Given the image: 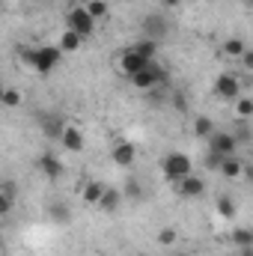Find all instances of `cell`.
<instances>
[{
    "label": "cell",
    "mask_w": 253,
    "mask_h": 256,
    "mask_svg": "<svg viewBox=\"0 0 253 256\" xmlns=\"http://www.w3.org/2000/svg\"><path fill=\"white\" fill-rule=\"evenodd\" d=\"M161 173H164L167 182L179 185L182 179L194 176V164H190V158L185 152H167V155L161 158Z\"/></svg>",
    "instance_id": "6da1fadb"
},
{
    "label": "cell",
    "mask_w": 253,
    "mask_h": 256,
    "mask_svg": "<svg viewBox=\"0 0 253 256\" xmlns=\"http://www.w3.org/2000/svg\"><path fill=\"white\" fill-rule=\"evenodd\" d=\"M66 27L74 30L80 39H90V36L96 33V18L86 12V6H68V12H66Z\"/></svg>",
    "instance_id": "7a4b0ae2"
},
{
    "label": "cell",
    "mask_w": 253,
    "mask_h": 256,
    "mask_svg": "<svg viewBox=\"0 0 253 256\" xmlns=\"http://www.w3.org/2000/svg\"><path fill=\"white\" fill-rule=\"evenodd\" d=\"M128 80H131V86H134V90H140V92H152L155 86H161V84L167 80V72H164L158 63H149L143 72L131 74Z\"/></svg>",
    "instance_id": "3957f363"
},
{
    "label": "cell",
    "mask_w": 253,
    "mask_h": 256,
    "mask_svg": "<svg viewBox=\"0 0 253 256\" xmlns=\"http://www.w3.org/2000/svg\"><path fill=\"white\" fill-rule=\"evenodd\" d=\"M63 48L60 45H42V48H36V74H42V78H48L57 66H60V60H63Z\"/></svg>",
    "instance_id": "277c9868"
},
{
    "label": "cell",
    "mask_w": 253,
    "mask_h": 256,
    "mask_svg": "<svg viewBox=\"0 0 253 256\" xmlns=\"http://www.w3.org/2000/svg\"><path fill=\"white\" fill-rule=\"evenodd\" d=\"M214 96L224 98V102H238V98H242V80H238V74L220 72V74L214 78Z\"/></svg>",
    "instance_id": "5b68a950"
},
{
    "label": "cell",
    "mask_w": 253,
    "mask_h": 256,
    "mask_svg": "<svg viewBox=\"0 0 253 256\" xmlns=\"http://www.w3.org/2000/svg\"><path fill=\"white\" fill-rule=\"evenodd\" d=\"M140 33H143V39L161 42V39L170 33V21H167L164 15H158V12H149V15H143V21H140Z\"/></svg>",
    "instance_id": "8992f818"
},
{
    "label": "cell",
    "mask_w": 253,
    "mask_h": 256,
    "mask_svg": "<svg viewBox=\"0 0 253 256\" xmlns=\"http://www.w3.org/2000/svg\"><path fill=\"white\" fill-rule=\"evenodd\" d=\"M149 63H155V60H149L146 54H140L137 48H126L122 54H120V72H126L128 78L131 74H137V72H143Z\"/></svg>",
    "instance_id": "52a82bcc"
},
{
    "label": "cell",
    "mask_w": 253,
    "mask_h": 256,
    "mask_svg": "<svg viewBox=\"0 0 253 256\" xmlns=\"http://www.w3.org/2000/svg\"><path fill=\"white\" fill-rule=\"evenodd\" d=\"M208 149L230 158V155H238V140L232 137V131H214L208 137Z\"/></svg>",
    "instance_id": "ba28073f"
},
{
    "label": "cell",
    "mask_w": 253,
    "mask_h": 256,
    "mask_svg": "<svg viewBox=\"0 0 253 256\" xmlns=\"http://www.w3.org/2000/svg\"><path fill=\"white\" fill-rule=\"evenodd\" d=\"M134 158H137L134 143H128V140H116V143H114V149H110V161H114V167L128 170V167L134 164Z\"/></svg>",
    "instance_id": "9c48e42d"
},
{
    "label": "cell",
    "mask_w": 253,
    "mask_h": 256,
    "mask_svg": "<svg viewBox=\"0 0 253 256\" xmlns=\"http://www.w3.org/2000/svg\"><path fill=\"white\" fill-rule=\"evenodd\" d=\"M39 173H42L48 182H57V179H63L66 167L54 152H42V155H39Z\"/></svg>",
    "instance_id": "30bf717a"
},
{
    "label": "cell",
    "mask_w": 253,
    "mask_h": 256,
    "mask_svg": "<svg viewBox=\"0 0 253 256\" xmlns=\"http://www.w3.org/2000/svg\"><path fill=\"white\" fill-rule=\"evenodd\" d=\"M176 194H179L182 200H200V196L206 194V179H202V176H188V179H182V182L176 185Z\"/></svg>",
    "instance_id": "8fae6325"
},
{
    "label": "cell",
    "mask_w": 253,
    "mask_h": 256,
    "mask_svg": "<svg viewBox=\"0 0 253 256\" xmlns=\"http://www.w3.org/2000/svg\"><path fill=\"white\" fill-rule=\"evenodd\" d=\"M104 194H108V185H104V182L90 179V182H84V188H80V200H84L86 206H98V202L104 200Z\"/></svg>",
    "instance_id": "7c38bea8"
},
{
    "label": "cell",
    "mask_w": 253,
    "mask_h": 256,
    "mask_svg": "<svg viewBox=\"0 0 253 256\" xmlns=\"http://www.w3.org/2000/svg\"><path fill=\"white\" fill-rule=\"evenodd\" d=\"M60 143H63V149L66 152H84V146H86V140H84V131L78 126H66L63 131V137H60Z\"/></svg>",
    "instance_id": "4fadbf2b"
},
{
    "label": "cell",
    "mask_w": 253,
    "mask_h": 256,
    "mask_svg": "<svg viewBox=\"0 0 253 256\" xmlns=\"http://www.w3.org/2000/svg\"><path fill=\"white\" fill-rule=\"evenodd\" d=\"M45 212H48V220H51V224H57V226H63V224L72 220V208L66 206L63 200H51Z\"/></svg>",
    "instance_id": "5bb4252c"
},
{
    "label": "cell",
    "mask_w": 253,
    "mask_h": 256,
    "mask_svg": "<svg viewBox=\"0 0 253 256\" xmlns=\"http://www.w3.org/2000/svg\"><path fill=\"white\" fill-rule=\"evenodd\" d=\"M244 51H248V42H244L242 36H230V39L220 45V54H224L226 60H242Z\"/></svg>",
    "instance_id": "9a60e30c"
},
{
    "label": "cell",
    "mask_w": 253,
    "mask_h": 256,
    "mask_svg": "<svg viewBox=\"0 0 253 256\" xmlns=\"http://www.w3.org/2000/svg\"><path fill=\"white\" fill-rule=\"evenodd\" d=\"M244 167H248V164H244L238 155H230V158L224 161V167H220V176H224V179H242V176H244Z\"/></svg>",
    "instance_id": "2e32d148"
},
{
    "label": "cell",
    "mask_w": 253,
    "mask_h": 256,
    "mask_svg": "<svg viewBox=\"0 0 253 256\" xmlns=\"http://www.w3.org/2000/svg\"><path fill=\"white\" fill-rule=\"evenodd\" d=\"M12 206H15V185L3 182V188H0V218H9Z\"/></svg>",
    "instance_id": "e0dca14e"
},
{
    "label": "cell",
    "mask_w": 253,
    "mask_h": 256,
    "mask_svg": "<svg viewBox=\"0 0 253 256\" xmlns=\"http://www.w3.org/2000/svg\"><path fill=\"white\" fill-rule=\"evenodd\" d=\"M122 200H126V194L120 191V188H108V194H104V200L98 202V208L110 214V212H116V208L122 206Z\"/></svg>",
    "instance_id": "ac0fdd59"
},
{
    "label": "cell",
    "mask_w": 253,
    "mask_h": 256,
    "mask_svg": "<svg viewBox=\"0 0 253 256\" xmlns=\"http://www.w3.org/2000/svg\"><path fill=\"white\" fill-rule=\"evenodd\" d=\"M214 212H218L224 220H232V218L238 214V208H236V200H232V196H226V194L214 200Z\"/></svg>",
    "instance_id": "d6986e66"
},
{
    "label": "cell",
    "mask_w": 253,
    "mask_h": 256,
    "mask_svg": "<svg viewBox=\"0 0 253 256\" xmlns=\"http://www.w3.org/2000/svg\"><path fill=\"white\" fill-rule=\"evenodd\" d=\"M190 128H194V137H200V140H208V137L218 131V128H214V122H212V116H196Z\"/></svg>",
    "instance_id": "ffe728a7"
},
{
    "label": "cell",
    "mask_w": 253,
    "mask_h": 256,
    "mask_svg": "<svg viewBox=\"0 0 253 256\" xmlns=\"http://www.w3.org/2000/svg\"><path fill=\"white\" fill-rule=\"evenodd\" d=\"M232 244L242 250V248H253V230L250 226H232Z\"/></svg>",
    "instance_id": "44dd1931"
},
{
    "label": "cell",
    "mask_w": 253,
    "mask_h": 256,
    "mask_svg": "<svg viewBox=\"0 0 253 256\" xmlns=\"http://www.w3.org/2000/svg\"><path fill=\"white\" fill-rule=\"evenodd\" d=\"M80 45H84V39H80L74 30H68V27H66L63 36H60V48H63V54H74Z\"/></svg>",
    "instance_id": "7402d4cb"
},
{
    "label": "cell",
    "mask_w": 253,
    "mask_h": 256,
    "mask_svg": "<svg viewBox=\"0 0 253 256\" xmlns=\"http://www.w3.org/2000/svg\"><path fill=\"white\" fill-rule=\"evenodd\" d=\"M66 126H68V122H63L60 116H48L42 131H45V137H51V140H60V137H63V131H66Z\"/></svg>",
    "instance_id": "603a6c76"
},
{
    "label": "cell",
    "mask_w": 253,
    "mask_h": 256,
    "mask_svg": "<svg viewBox=\"0 0 253 256\" xmlns=\"http://www.w3.org/2000/svg\"><path fill=\"white\" fill-rule=\"evenodd\" d=\"M84 6H86V12H90L96 21H102V18L110 15V3H108V0H86Z\"/></svg>",
    "instance_id": "cb8c5ba5"
},
{
    "label": "cell",
    "mask_w": 253,
    "mask_h": 256,
    "mask_svg": "<svg viewBox=\"0 0 253 256\" xmlns=\"http://www.w3.org/2000/svg\"><path fill=\"white\" fill-rule=\"evenodd\" d=\"M253 116V98L250 96H242L238 102H236V120L238 122H248Z\"/></svg>",
    "instance_id": "d4e9b609"
},
{
    "label": "cell",
    "mask_w": 253,
    "mask_h": 256,
    "mask_svg": "<svg viewBox=\"0 0 253 256\" xmlns=\"http://www.w3.org/2000/svg\"><path fill=\"white\" fill-rule=\"evenodd\" d=\"M155 238H158V244H161V248H173V244L179 242V230H176V226H161Z\"/></svg>",
    "instance_id": "484cf974"
},
{
    "label": "cell",
    "mask_w": 253,
    "mask_h": 256,
    "mask_svg": "<svg viewBox=\"0 0 253 256\" xmlns=\"http://www.w3.org/2000/svg\"><path fill=\"white\" fill-rule=\"evenodd\" d=\"M21 104H24V96H21L15 86H6V90H3V108L15 110V108H21Z\"/></svg>",
    "instance_id": "4316f807"
},
{
    "label": "cell",
    "mask_w": 253,
    "mask_h": 256,
    "mask_svg": "<svg viewBox=\"0 0 253 256\" xmlns=\"http://www.w3.org/2000/svg\"><path fill=\"white\" fill-rule=\"evenodd\" d=\"M134 48H137L140 54H146L149 60H155V54H158V42H155V39H140Z\"/></svg>",
    "instance_id": "83f0119b"
},
{
    "label": "cell",
    "mask_w": 253,
    "mask_h": 256,
    "mask_svg": "<svg viewBox=\"0 0 253 256\" xmlns=\"http://www.w3.org/2000/svg\"><path fill=\"white\" fill-rule=\"evenodd\" d=\"M224 161H226V155H220V152H212V149H208V155H206V170H214V173H220Z\"/></svg>",
    "instance_id": "f1b7e54d"
},
{
    "label": "cell",
    "mask_w": 253,
    "mask_h": 256,
    "mask_svg": "<svg viewBox=\"0 0 253 256\" xmlns=\"http://www.w3.org/2000/svg\"><path fill=\"white\" fill-rule=\"evenodd\" d=\"M232 137L238 140V146H244V143H250V128H248V122H238V128L232 131Z\"/></svg>",
    "instance_id": "f546056e"
},
{
    "label": "cell",
    "mask_w": 253,
    "mask_h": 256,
    "mask_svg": "<svg viewBox=\"0 0 253 256\" xmlns=\"http://www.w3.org/2000/svg\"><path fill=\"white\" fill-rule=\"evenodd\" d=\"M18 60L33 68V66H36V48H21V51H18Z\"/></svg>",
    "instance_id": "4dcf8cb0"
},
{
    "label": "cell",
    "mask_w": 253,
    "mask_h": 256,
    "mask_svg": "<svg viewBox=\"0 0 253 256\" xmlns=\"http://www.w3.org/2000/svg\"><path fill=\"white\" fill-rule=\"evenodd\" d=\"M238 63H242V68H244V72H250V74H253V48H248V51H244V57H242Z\"/></svg>",
    "instance_id": "1f68e13d"
},
{
    "label": "cell",
    "mask_w": 253,
    "mask_h": 256,
    "mask_svg": "<svg viewBox=\"0 0 253 256\" xmlns=\"http://www.w3.org/2000/svg\"><path fill=\"white\" fill-rule=\"evenodd\" d=\"M126 194H128V196H140V188H137V182H134V179H128Z\"/></svg>",
    "instance_id": "d6a6232c"
},
{
    "label": "cell",
    "mask_w": 253,
    "mask_h": 256,
    "mask_svg": "<svg viewBox=\"0 0 253 256\" xmlns=\"http://www.w3.org/2000/svg\"><path fill=\"white\" fill-rule=\"evenodd\" d=\"M242 179H248V182H253V167H244V176Z\"/></svg>",
    "instance_id": "836d02e7"
},
{
    "label": "cell",
    "mask_w": 253,
    "mask_h": 256,
    "mask_svg": "<svg viewBox=\"0 0 253 256\" xmlns=\"http://www.w3.org/2000/svg\"><path fill=\"white\" fill-rule=\"evenodd\" d=\"M236 256H253V248H242V250H238Z\"/></svg>",
    "instance_id": "e575fe53"
},
{
    "label": "cell",
    "mask_w": 253,
    "mask_h": 256,
    "mask_svg": "<svg viewBox=\"0 0 253 256\" xmlns=\"http://www.w3.org/2000/svg\"><path fill=\"white\" fill-rule=\"evenodd\" d=\"M179 3H182V0H164V6H167V9H173V6H179Z\"/></svg>",
    "instance_id": "d590c367"
},
{
    "label": "cell",
    "mask_w": 253,
    "mask_h": 256,
    "mask_svg": "<svg viewBox=\"0 0 253 256\" xmlns=\"http://www.w3.org/2000/svg\"><path fill=\"white\" fill-rule=\"evenodd\" d=\"M244 3H248V6H250V9H253V0H244Z\"/></svg>",
    "instance_id": "8d00e7d4"
}]
</instances>
